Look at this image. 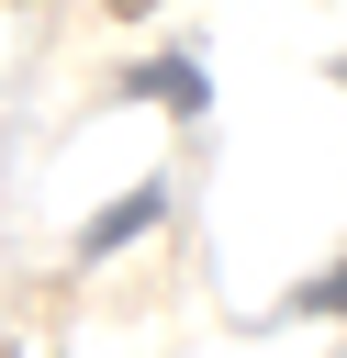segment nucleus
<instances>
[{
    "instance_id": "1",
    "label": "nucleus",
    "mask_w": 347,
    "mask_h": 358,
    "mask_svg": "<svg viewBox=\"0 0 347 358\" xmlns=\"http://www.w3.org/2000/svg\"><path fill=\"white\" fill-rule=\"evenodd\" d=\"M134 101H157V112H201V56H157V67H134Z\"/></svg>"
},
{
    "instance_id": "2",
    "label": "nucleus",
    "mask_w": 347,
    "mask_h": 358,
    "mask_svg": "<svg viewBox=\"0 0 347 358\" xmlns=\"http://www.w3.org/2000/svg\"><path fill=\"white\" fill-rule=\"evenodd\" d=\"M146 224H157V190H134V201H112L101 224H78V257H112V246H123V235H146Z\"/></svg>"
},
{
    "instance_id": "3",
    "label": "nucleus",
    "mask_w": 347,
    "mask_h": 358,
    "mask_svg": "<svg viewBox=\"0 0 347 358\" xmlns=\"http://www.w3.org/2000/svg\"><path fill=\"white\" fill-rule=\"evenodd\" d=\"M112 11H123V22H134V11H157V0H112Z\"/></svg>"
},
{
    "instance_id": "4",
    "label": "nucleus",
    "mask_w": 347,
    "mask_h": 358,
    "mask_svg": "<svg viewBox=\"0 0 347 358\" xmlns=\"http://www.w3.org/2000/svg\"><path fill=\"white\" fill-rule=\"evenodd\" d=\"M336 78H347V67H336Z\"/></svg>"
}]
</instances>
